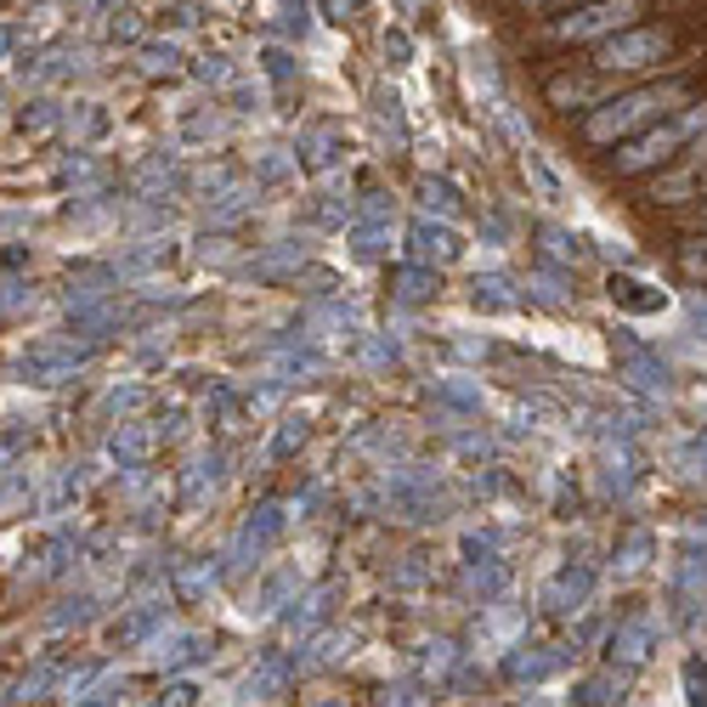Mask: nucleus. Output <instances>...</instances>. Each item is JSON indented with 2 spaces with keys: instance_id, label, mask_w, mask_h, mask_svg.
I'll return each mask as SVG.
<instances>
[{
  "instance_id": "20e7f679",
  "label": "nucleus",
  "mask_w": 707,
  "mask_h": 707,
  "mask_svg": "<svg viewBox=\"0 0 707 707\" xmlns=\"http://www.w3.org/2000/svg\"><path fill=\"white\" fill-rule=\"evenodd\" d=\"M668 51V35H657V28H634V35H623V40H605L600 46V69H646L651 57H662Z\"/></svg>"
},
{
  "instance_id": "39448f33",
  "label": "nucleus",
  "mask_w": 707,
  "mask_h": 707,
  "mask_svg": "<svg viewBox=\"0 0 707 707\" xmlns=\"http://www.w3.org/2000/svg\"><path fill=\"white\" fill-rule=\"evenodd\" d=\"M685 266L702 278V273H707V244H691V250H685Z\"/></svg>"
},
{
  "instance_id": "f03ea898",
  "label": "nucleus",
  "mask_w": 707,
  "mask_h": 707,
  "mask_svg": "<svg viewBox=\"0 0 707 707\" xmlns=\"http://www.w3.org/2000/svg\"><path fill=\"white\" fill-rule=\"evenodd\" d=\"M707 119V108H696V114H685V119H673V125H662L657 137H646V142H634L623 159H617V171H646V164H657V159H668L673 148H680L691 130Z\"/></svg>"
},
{
  "instance_id": "7ed1b4c3",
  "label": "nucleus",
  "mask_w": 707,
  "mask_h": 707,
  "mask_svg": "<svg viewBox=\"0 0 707 707\" xmlns=\"http://www.w3.org/2000/svg\"><path fill=\"white\" fill-rule=\"evenodd\" d=\"M634 12H639V0H600V7L571 12V18L560 23V35H566V40H594V35H612V28H623Z\"/></svg>"
},
{
  "instance_id": "f257e3e1",
  "label": "nucleus",
  "mask_w": 707,
  "mask_h": 707,
  "mask_svg": "<svg viewBox=\"0 0 707 707\" xmlns=\"http://www.w3.org/2000/svg\"><path fill=\"white\" fill-rule=\"evenodd\" d=\"M673 96H680V85H668V91H634V96H623V103L600 108V114L589 119V137H594V142H612V137H623V130L646 125L651 114H668Z\"/></svg>"
}]
</instances>
